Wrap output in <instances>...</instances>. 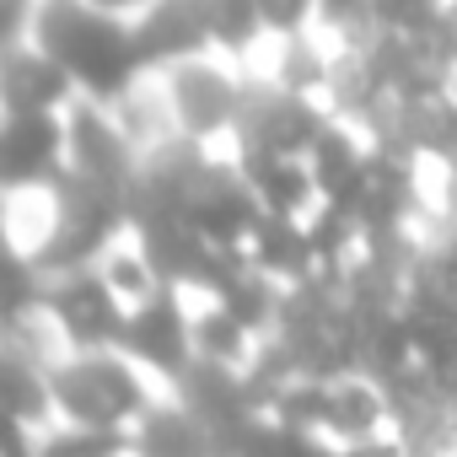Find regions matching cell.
Here are the masks:
<instances>
[{"instance_id":"cell-1","label":"cell","mask_w":457,"mask_h":457,"mask_svg":"<svg viewBox=\"0 0 457 457\" xmlns=\"http://www.w3.org/2000/svg\"><path fill=\"white\" fill-rule=\"evenodd\" d=\"M49 387H54L60 425H92V430H124V436L167 393L124 345L60 350L49 361Z\"/></svg>"},{"instance_id":"cell-2","label":"cell","mask_w":457,"mask_h":457,"mask_svg":"<svg viewBox=\"0 0 457 457\" xmlns=\"http://www.w3.org/2000/svg\"><path fill=\"white\" fill-rule=\"evenodd\" d=\"M172 124L183 140H199L210 151H237V129L253 97V71L243 54L226 49H194L183 60L156 65Z\"/></svg>"},{"instance_id":"cell-3","label":"cell","mask_w":457,"mask_h":457,"mask_svg":"<svg viewBox=\"0 0 457 457\" xmlns=\"http://www.w3.org/2000/svg\"><path fill=\"white\" fill-rule=\"evenodd\" d=\"M38 312H44L49 334L65 350H108V345H124V323H129V307L113 296V286L103 280L97 264H76V270L44 275Z\"/></svg>"},{"instance_id":"cell-4","label":"cell","mask_w":457,"mask_h":457,"mask_svg":"<svg viewBox=\"0 0 457 457\" xmlns=\"http://www.w3.org/2000/svg\"><path fill=\"white\" fill-rule=\"evenodd\" d=\"M65 172L76 183H92L113 199L129 204L135 178H140V151L124 135L119 113L97 97H76L65 108Z\"/></svg>"},{"instance_id":"cell-5","label":"cell","mask_w":457,"mask_h":457,"mask_svg":"<svg viewBox=\"0 0 457 457\" xmlns=\"http://www.w3.org/2000/svg\"><path fill=\"white\" fill-rule=\"evenodd\" d=\"M124 350L162 382L172 387L188 366H194V323H188V296L178 286H167L162 296H151L145 307L129 312L124 323Z\"/></svg>"},{"instance_id":"cell-6","label":"cell","mask_w":457,"mask_h":457,"mask_svg":"<svg viewBox=\"0 0 457 457\" xmlns=\"http://www.w3.org/2000/svg\"><path fill=\"white\" fill-rule=\"evenodd\" d=\"M76 81L65 76V65L22 38V33H6V65H0V108L6 113H65L76 103Z\"/></svg>"},{"instance_id":"cell-7","label":"cell","mask_w":457,"mask_h":457,"mask_svg":"<svg viewBox=\"0 0 457 457\" xmlns=\"http://www.w3.org/2000/svg\"><path fill=\"white\" fill-rule=\"evenodd\" d=\"M0 172H6V188L65 178V113H6V124H0Z\"/></svg>"},{"instance_id":"cell-8","label":"cell","mask_w":457,"mask_h":457,"mask_svg":"<svg viewBox=\"0 0 457 457\" xmlns=\"http://www.w3.org/2000/svg\"><path fill=\"white\" fill-rule=\"evenodd\" d=\"M264 215H280V220H312L323 210V188H318V172L307 156H291V151H243L237 156Z\"/></svg>"},{"instance_id":"cell-9","label":"cell","mask_w":457,"mask_h":457,"mask_svg":"<svg viewBox=\"0 0 457 457\" xmlns=\"http://www.w3.org/2000/svg\"><path fill=\"white\" fill-rule=\"evenodd\" d=\"M270 38H307L323 33V0H259Z\"/></svg>"},{"instance_id":"cell-10","label":"cell","mask_w":457,"mask_h":457,"mask_svg":"<svg viewBox=\"0 0 457 457\" xmlns=\"http://www.w3.org/2000/svg\"><path fill=\"white\" fill-rule=\"evenodd\" d=\"M87 6H97V12H108V17H119V22H145L156 6H162V0H87Z\"/></svg>"},{"instance_id":"cell-11","label":"cell","mask_w":457,"mask_h":457,"mask_svg":"<svg viewBox=\"0 0 457 457\" xmlns=\"http://www.w3.org/2000/svg\"><path fill=\"white\" fill-rule=\"evenodd\" d=\"M6 457H38V441H33V430L12 425V436H6Z\"/></svg>"}]
</instances>
